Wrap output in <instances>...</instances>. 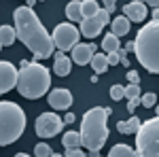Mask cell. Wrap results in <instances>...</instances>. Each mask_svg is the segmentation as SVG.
<instances>
[{
  "label": "cell",
  "mask_w": 159,
  "mask_h": 157,
  "mask_svg": "<svg viewBox=\"0 0 159 157\" xmlns=\"http://www.w3.org/2000/svg\"><path fill=\"white\" fill-rule=\"evenodd\" d=\"M13 21H15V36L24 43L25 47L34 53V60H45L53 55V40L47 28L40 24L38 15L32 11V7H17L13 11Z\"/></svg>",
  "instance_id": "cell-1"
},
{
  "label": "cell",
  "mask_w": 159,
  "mask_h": 157,
  "mask_svg": "<svg viewBox=\"0 0 159 157\" xmlns=\"http://www.w3.org/2000/svg\"><path fill=\"white\" fill-rule=\"evenodd\" d=\"M17 91L28 100H38L51 89V72L38 62L21 60L17 70Z\"/></svg>",
  "instance_id": "cell-2"
},
{
  "label": "cell",
  "mask_w": 159,
  "mask_h": 157,
  "mask_svg": "<svg viewBox=\"0 0 159 157\" xmlns=\"http://www.w3.org/2000/svg\"><path fill=\"white\" fill-rule=\"evenodd\" d=\"M112 113L110 109H104V106H93L89 109L83 115V121H81V146H85L91 155H98L102 151V146L108 138V127H106V119Z\"/></svg>",
  "instance_id": "cell-3"
},
{
  "label": "cell",
  "mask_w": 159,
  "mask_h": 157,
  "mask_svg": "<svg viewBox=\"0 0 159 157\" xmlns=\"http://www.w3.org/2000/svg\"><path fill=\"white\" fill-rule=\"evenodd\" d=\"M159 24L157 19L148 21L138 30V36L134 40V53L140 66L147 68V72L157 74L159 72Z\"/></svg>",
  "instance_id": "cell-4"
},
{
  "label": "cell",
  "mask_w": 159,
  "mask_h": 157,
  "mask_svg": "<svg viewBox=\"0 0 159 157\" xmlns=\"http://www.w3.org/2000/svg\"><path fill=\"white\" fill-rule=\"evenodd\" d=\"M25 130V113L17 102L0 100V146L13 145Z\"/></svg>",
  "instance_id": "cell-5"
},
{
  "label": "cell",
  "mask_w": 159,
  "mask_h": 157,
  "mask_svg": "<svg viewBox=\"0 0 159 157\" xmlns=\"http://www.w3.org/2000/svg\"><path fill=\"white\" fill-rule=\"evenodd\" d=\"M136 155L142 157H157L159 153V119L140 121L136 130Z\"/></svg>",
  "instance_id": "cell-6"
},
{
  "label": "cell",
  "mask_w": 159,
  "mask_h": 157,
  "mask_svg": "<svg viewBox=\"0 0 159 157\" xmlns=\"http://www.w3.org/2000/svg\"><path fill=\"white\" fill-rule=\"evenodd\" d=\"M79 28L72 24H68V21H64V24H57L55 25V30H53V34H51V40H53V47H57L60 51H70V49L79 43Z\"/></svg>",
  "instance_id": "cell-7"
},
{
  "label": "cell",
  "mask_w": 159,
  "mask_h": 157,
  "mask_svg": "<svg viewBox=\"0 0 159 157\" xmlns=\"http://www.w3.org/2000/svg\"><path fill=\"white\" fill-rule=\"evenodd\" d=\"M66 123L61 121V117H57L55 113H43L36 117V123H34V132L40 140H47V138H53L61 132Z\"/></svg>",
  "instance_id": "cell-8"
},
{
  "label": "cell",
  "mask_w": 159,
  "mask_h": 157,
  "mask_svg": "<svg viewBox=\"0 0 159 157\" xmlns=\"http://www.w3.org/2000/svg\"><path fill=\"white\" fill-rule=\"evenodd\" d=\"M17 83V68L9 60H0V96L11 91Z\"/></svg>",
  "instance_id": "cell-9"
},
{
  "label": "cell",
  "mask_w": 159,
  "mask_h": 157,
  "mask_svg": "<svg viewBox=\"0 0 159 157\" xmlns=\"http://www.w3.org/2000/svg\"><path fill=\"white\" fill-rule=\"evenodd\" d=\"M49 96V106L55 110H68L72 106V94H70V89H66V87H57V89H51L47 91Z\"/></svg>",
  "instance_id": "cell-10"
},
{
  "label": "cell",
  "mask_w": 159,
  "mask_h": 157,
  "mask_svg": "<svg viewBox=\"0 0 159 157\" xmlns=\"http://www.w3.org/2000/svg\"><path fill=\"white\" fill-rule=\"evenodd\" d=\"M93 53H96V45L93 43H76L70 49V60L74 64H79V66H85V64H89Z\"/></svg>",
  "instance_id": "cell-11"
},
{
  "label": "cell",
  "mask_w": 159,
  "mask_h": 157,
  "mask_svg": "<svg viewBox=\"0 0 159 157\" xmlns=\"http://www.w3.org/2000/svg\"><path fill=\"white\" fill-rule=\"evenodd\" d=\"M123 15L132 21V24H140V21H144L148 15V9L144 2H136V0H132V2H127L125 7H123Z\"/></svg>",
  "instance_id": "cell-12"
},
{
  "label": "cell",
  "mask_w": 159,
  "mask_h": 157,
  "mask_svg": "<svg viewBox=\"0 0 159 157\" xmlns=\"http://www.w3.org/2000/svg\"><path fill=\"white\" fill-rule=\"evenodd\" d=\"M102 30H104V24L100 21L98 15H91V17H83L81 19V30L79 32L85 38H96Z\"/></svg>",
  "instance_id": "cell-13"
},
{
  "label": "cell",
  "mask_w": 159,
  "mask_h": 157,
  "mask_svg": "<svg viewBox=\"0 0 159 157\" xmlns=\"http://www.w3.org/2000/svg\"><path fill=\"white\" fill-rule=\"evenodd\" d=\"M72 70V60L68 55H64V51H57L53 55V72L57 76H68Z\"/></svg>",
  "instance_id": "cell-14"
},
{
  "label": "cell",
  "mask_w": 159,
  "mask_h": 157,
  "mask_svg": "<svg viewBox=\"0 0 159 157\" xmlns=\"http://www.w3.org/2000/svg\"><path fill=\"white\" fill-rule=\"evenodd\" d=\"M129 28H132V21L125 17V15H121V17H115L112 19V24H110V32L115 34V36H125V34H129Z\"/></svg>",
  "instance_id": "cell-15"
},
{
  "label": "cell",
  "mask_w": 159,
  "mask_h": 157,
  "mask_svg": "<svg viewBox=\"0 0 159 157\" xmlns=\"http://www.w3.org/2000/svg\"><path fill=\"white\" fill-rule=\"evenodd\" d=\"M17 40V36H15V28L13 25H0V45L2 47H11L13 43Z\"/></svg>",
  "instance_id": "cell-16"
},
{
  "label": "cell",
  "mask_w": 159,
  "mask_h": 157,
  "mask_svg": "<svg viewBox=\"0 0 159 157\" xmlns=\"http://www.w3.org/2000/svg\"><path fill=\"white\" fill-rule=\"evenodd\" d=\"M89 64H91V68H93V74H102L106 68H108V62H106V55L104 53H93L91 55V60H89Z\"/></svg>",
  "instance_id": "cell-17"
},
{
  "label": "cell",
  "mask_w": 159,
  "mask_h": 157,
  "mask_svg": "<svg viewBox=\"0 0 159 157\" xmlns=\"http://www.w3.org/2000/svg\"><path fill=\"white\" fill-rule=\"evenodd\" d=\"M66 17L70 21H81L83 19V15H81V2L79 0H72V2L66 4Z\"/></svg>",
  "instance_id": "cell-18"
},
{
  "label": "cell",
  "mask_w": 159,
  "mask_h": 157,
  "mask_svg": "<svg viewBox=\"0 0 159 157\" xmlns=\"http://www.w3.org/2000/svg\"><path fill=\"white\" fill-rule=\"evenodd\" d=\"M138 125H140V119L134 115V117H129V121H119L117 123V130L121 134H134L138 130Z\"/></svg>",
  "instance_id": "cell-19"
},
{
  "label": "cell",
  "mask_w": 159,
  "mask_h": 157,
  "mask_svg": "<svg viewBox=\"0 0 159 157\" xmlns=\"http://www.w3.org/2000/svg\"><path fill=\"white\" fill-rule=\"evenodd\" d=\"M134 155H136V149H132L129 145H123V142L110 149V157H134Z\"/></svg>",
  "instance_id": "cell-20"
},
{
  "label": "cell",
  "mask_w": 159,
  "mask_h": 157,
  "mask_svg": "<svg viewBox=\"0 0 159 157\" xmlns=\"http://www.w3.org/2000/svg\"><path fill=\"white\" fill-rule=\"evenodd\" d=\"M100 45H102V49H104L106 53H110V51H117V49L121 47V40H119V36H115L112 32H108Z\"/></svg>",
  "instance_id": "cell-21"
},
{
  "label": "cell",
  "mask_w": 159,
  "mask_h": 157,
  "mask_svg": "<svg viewBox=\"0 0 159 157\" xmlns=\"http://www.w3.org/2000/svg\"><path fill=\"white\" fill-rule=\"evenodd\" d=\"M61 145H64V149L81 146V136H79V132H66L64 138H61Z\"/></svg>",
  "instance_id": "cell-22"
},
{
  "label": "cell",
  "mask_w": 159,
  "mask_h": 157,
  "mask_svg": "<svg viewBox=\"0 0 159 157\" xmlns=\"http://www.w3.org/2000/svg\"><path fill=\"white\" fill-rule=\"evenodd\" d=\"M98 2L96 0H81V15L83 17H91V15H96L98 13Z\"/></svg>",
  "instance_id": "cell-23"
},
{
  "label": "cell",
  "mask_w": 159,
  "mask_h": 157,
  "mask_svg": "<svg viewBox=\"0 0 159 157\" xmlns=\"http://www.w3.org/2000/svg\"><path fill=\"white\" fill-rule=\"evenodd\" d=\"M140 104H142L144 109H153V106L157 104V94H153V91L140 94Z\"/></svg>",
  "instance_id": "cell-24"
},
{
  "label": "cell",
  "mask_w": 159,
  "mask_h": 157,
  "mask_svg": "<svg viewBox=\"0 0 159 157\" xmlns=\"http://www.w3.org/2000/svg\"><path fill=\"white\" fill-rule=\"evenodd\" d=\"M34 155L36 157H49V155H55V153H53V149L43 140V142H38V145L34 146Z\"/></svg>",
  "instance_id": "cell-25"
},
{
  "label": "cell",
  "mask_w": 159,
  "mask_h": 157,
  "mask_svg": "<svg viewBox=\"0 0 159 157\" xmlns=\"http://www.w3.org/2000/svg\"><path fill=\"white\" fill-rule=\"evenodd\" d=\"M140 96V85L138 83H129L127 87H123V98H138Z\"/></svg>",
  "instance_id": "cell-26"
},
{
  "label": "cell",
  "mask_w": 159,
  "mask_h": 157,
  "mask_svg": "<svg viewBox=\"0 0 159 157\" xmlns=\"http://www.w3.org/2000/svg\"><path fill=\"white\" fill-rule=\"evenodd\" d=\"M110 98L117 102V100H121L123 98V85H112L110 87Z\"/></svg>",
  "instance_id": "cell-27"
},
{
  "label": "cell",
  "mask_w": 159,
  "mask_h": 157,
  "mask_svg": "<svg viewBox=\"0 0 159 157\" xmlns=\"http://www.w3.org/2000/svg\"><path fill=\"white\" fill-rule=\"evenodd\" d=\"M96 15L100 17V21H102L104 25H108V24H110V13L106 11V9H98V13H96Z\"/></svg>",
  "instance_id": "cell-28"
},
{
  "label": "cell",
  "mask_w": 159,
  "mask_h": 157,
  "mask_svg": "<svg viewBox=\"0 0 159 157\" xmlns=\"http://www.w3.org/2000/svg\"><path fill=\"white\" fill-rule=\"evenodd\" d=\"M138 106H140V96H138V98H129V100H127V110H129V113H134Z\"/></svg>",
  "instance_id": "cell-29"
},
{
  "label": "cell",
  "mask_w": 159,
  "mask_h": 157,
  "mask_svg": "<svg viewBox=\"0 0 159 157\" xmlns=\"http://www.w3.org/2000/svg\"><path fill=\"white\" fill-rule=\"evenodd\" d=\"M106 62H108V66L119 64V53H117V51H110V53H106Z\"/></svg>",
  "instance_id": "cell-30"
},
{
  "label": "cell",
  "mask_w": 159,
  "mask_h": 157,
  "mask_svg": "<svg viewBox=\"0 0 159 157\" xmlns=\"http://www.w3.org/2000/svg\"><path fill=\"white\" fill-rule=\"evenodd\" d=\"M66 155L68 157H83L85 153L81 151V146H72V149H66Z\"/></svg>",
  "instance_id": "cell-31"
},
{
  "label": "cell",
  "mask_w": 159,
  "mask_h": 157,
  "mask_svg": "<svg viewBox=\"0 0 159 157\" xmlns=\"http://www.w3.org/2000/svg\"><path fill=\"white\" fill-rule=\"evenodd\" d=\"M125 76H127L129 83H140V74L136 72V70H129V68H127V74H125Z\"/></svg>",
  "instance_id": "cell-32"
},
{
  "label": "cell",
  "mask_w": 159,
  "mask_h": 157,
  "mask_svg": "<svg viewBox=\"0 0 159 157\" xmlns=\"http://www.w3.org/2000/svg\"><path fill=\"white\" fill-rule=\"evenodd\" d=\"M102 2H104V9H106L108 13H112L115 7H117V0H102Z\"/></svg>",
  "instance_id": "cell-33"
},
{
  "label": "cell",
  "mask_w": 159,
  "mask_h": 157,
  "mask_svg": "<svg viewBox=\"0 0 159 157\" xmlns=\"http://www.w3.org/2000/svg\"><path fill=\"white\" fill-rule=\"evenodd\" d=\"M76 121V117H74V113H66V117H64V123L68 125V123H74Z\"/></svg>",
  "instance_id": "cell-34"
},
{
  "label": "cell",
  "mask_w": 159,
  "mask_h": 157,
  "mask_svg": "<svg viewBox=\"0 0 159 157\" xmlns=\"http://www.w3.org/2000/svg\"><path fill=\"white\" fill-rule=\"evenodd\" d=\"M144 4H148V7L153 9V7H157V4H159V0H144Z\"/></svg>",
  "instance_id": "cell-35"
},
{
  "label": "cell",
  "mask_w": 159,
  "mask_h": 157,
  "mask_svg": "<svg viewBox=\"0 0 159 157\" xmlns=\"http://www.w3.org/2000/svg\"><path fill=\"white\" fill-rule=\"evenodd\" d=\"M125 51H127V53H132V51H134V43H127V45H125Z\"/></svg>",
  "instance_id": "cell-36"
},
{
  "label": "cell",
  "mask_w": 159,
  "mask_h": 157,
  "mask_svg": "<svg viewBox=\"0 0 159 157\" xmlns=\"http://www.w3.org/2000/svg\"><path fill=\"white\" fill-rule=\"evenodd\" d=\"M25 2H28V7H34V2H36V0H25Z\"/></svg>",
  "instance_id": "cell-37"
},
{
  "label": "cell",
  "mask_w": 159,
  "mask_h": 157,
  "mask_svg": "<svg viewBox=\"0 0 159 157\" xmlns=\"http://www.w3.org/2000/svg\"><path fill=\"white\" fill-rule=\"evenodd\" d=\"M136 2H144V0H136Z\"/></svg>",
  "instance_id": "cell-38"
},
{
  "label": "cell",
  "mask_w": 159,
  "mask_h": 157,
  "mask_svg": "<svg viewBox=\"0 0 159 157\" xmlns=\"http://www.w3.org/2000/svg\"><path fill=\"white\" fill-rule=\"evenodd\" d=\"M0 51H2V45H0Z\"/></svg>",
  "instance_id": "cell-39"
}]
</instances>
